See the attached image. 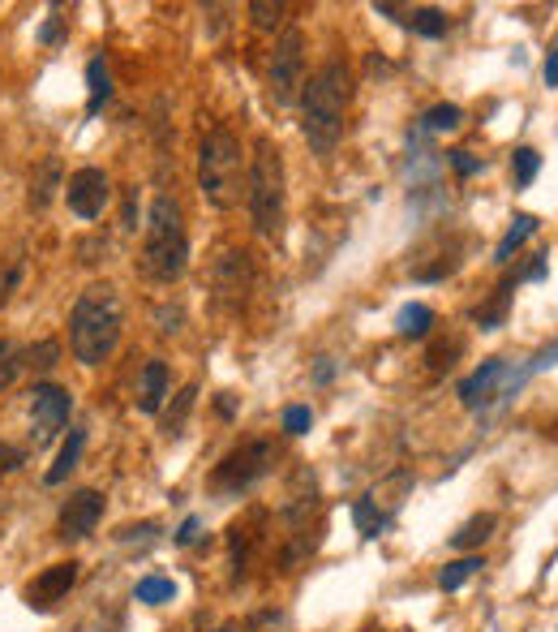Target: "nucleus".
<instances>
[{
  "mask_svg": "<svg viewBox=\"0 0 558 632\" xmlns=\"http://www.w3.org/2000/svg\"><path fill=\"white\" fill-rule=\"evenodd\" d=\"M511 289H516V284H503V289H498V298H494L490 305H486V310H477V314H473L481 332H494V328L503 323V314H507V298H511Z\"/></svg>",
  "mask_w": 558,
  "mask_h": 632,
  "instance_id": "c85d7f7f",
  "label": "nucleus"
},
{
  "mask_svg": "<svg viewBox=\"0 0 558 632\" xmlns=\"http://www.w3.org/2000/svg\"><path fill=\"white\" fill-rule=\"evenodd\" d=\"M284 156L271 138L254 142V156H250V172H245V202H250V220H254V233L258 237H280L284 229Z\"/></svg>",
  "mask_w": 558,
  "mask_h": 632,
  "instance_id": "39448f33",
  "label": "nucleus"
},
{
  "mask_svg": "<svg viewBox=\"0 0 558 632\" xmlns=\"http://www.w3.org/2000/svg\"><path fill=\"white\" fill-rule=\"evenodd\" d=\"M546 82H550V87H558V52H550V57H546Z\"/></svg>",
  "mask_w": 558,
  "mask_h": 632,
  "instance_id": "4c0bfd02",
  "label": "nucleus"
},
{
  "mask_svg": "<svg viewBox=\"0 0 558 632\" xmlns=\"http://www.w3.org/2000/svg\"><path fill=\"white\" fill-rule=\"evenodd\" d=\"M408 31L426 34V39H438V34H447V13L443 9H413L408 18H399Z\"/></svg>",
  "mask_w": 558,
  "mask_h": 632,
  "instance_id": "5701e85b",
  "label": "nucleus"
},
{
  "mask_svg": "<svg viewBox=\"0 0 558 632\" xmlns=\"http://www.w3.org/2000/svg\"><path fill=\"white\" fill-rule=\"evenodd\" d=\"M481 568H486V564H481L477 555H468V560H456V564H447L443 572H438V585H443V590L452 594V590H460L468 576H477Z\"/></svg>",
  "mask_w": 558,
  "mask_h": 632,
  "instance_id": "bb28decb",
  "label": "nucleus"
},
{
  "mask_svg": "<svg viewBox=\"0 0 558 632\" xmlns=\"http://www.w3.org/2000/svg\"><path fill=\"white\" fill-rule=\"evenodd\" d=\"M220 632H241V629H220Z\"/></svg>",
  "mask_w": 558,
  "mask_h": 632,
  "instance_id": "ea45409f",
  "label": "nucleus"
},
{
  "mask_svg": "<svg viewBox=\"0 0 558 632\" xmlns=\"http://www.w3.org/2000/svg\"><path fill=\"white\" fill-rule=\"evenodd\" d=\"M146 237H142V254H138V271L151 284H172L185 275L190 267V237H185V220H181V202L160 194L146 211Z\"/></svg>",
  "mask_w": 558,
  "mask_h": 632,
  "instance_id": "7ed1b4c3",
  "label": "nucleus"
},
{
  "mask_svg": "<svg viewBox=\"0 0 558 632\" xmlns=\"http://www.w3.org/2000/svg\"><path fill=\"white\" fill-rule=\"evenodd\" d=\"M331 374H335V367L323 358V362H318V370H314V379H318V383H331Z\"/></svg>",
  "mask_w": 558,
  "mask_h": 632,
  "instance_id": "58836bf2",
  "label": "nucleus"
},
{
  "mask_svg": "<svg viewBox=\"0 0 558 632\" xmlns=\"http://www.w3.org/2000/svg\"><path fill=\"white\" fill-rule=\"evenodd\" d=\"M532 233H537V220H532V215H516V220H511V229H507V237H503V241H498V250H494V263H507V259H511V254H516Z\"/></svg>",
  "mask_w": 558,
  "mask_h": 632,
  "instance_id": "6ab92c4d",
  "label": "nucleus"
},
{
  "mask_svg": "<svg viewBox=\"0 0 558 632\" xmlns=\"http://www.w3.org/2000/svg\"><path fill=\"white\" fill-rule=\"evenodd\" d=\"M103 516V495L99 491H73L69 503L61 508V521H57V538L61 542H82L91 538Z\"/></svg>",
  "mask_w": 558,
  "mask_h": 632,
  "instance_id": "9b49d317",
  "label": "nucleus"
},
{
  "mask_svg": "<svg viewBox=\"0 0 558 632\" xmlns=\"http://www.w3.org/2000/svg\"><path fill=\"white\" fill-rule=\"evenodd\" d=\"M39 39H43V43H57V39H61V22L52 18V22H48V27L39 31Z\"/></svg>",
  "mask_w": 558,
  "mask_h": 632,
  "instance_id": "e433bc0d",
  "label": "nucleus"
},
{
  "mask_svg": "<svg viewBox=\"0 0 558 632\" xmlns=\"http://www.w3.org/2000/svg\"><path fill=\"white\" fill-rule=\"evenodd\" d=\"M490 533H494V516H490V512H481V516L464 521L460 530L452 533V546H456V551H473V546H481Z\"/></svg>",
  "mask_w": 558,
  "mask_h": 632,
  "instance_id": "aec40b11",
  "label": "nucleus"
},
{
  "mask_svg": "<svg viewBox=\"0 0 558 632\" xmlns=\"http://www.w3.org/2000/svg\"><path fill=\"white\" fill-rule=\"evenodd\" d=\"M87 91H91L87 112L95 117L99 108L108 103V96H112V73H108V61H103V57H91V66H87Z\"/></svg>",
  "mask_w": 558,
  "mask_h": 632,
  "instance_id": "dca6fc26",
  "label": "nucleus"
},
{
  "mask_svg": "<svg viewBox=\"0 0 558 632\" xmlns=\"http://www.w3.org/2000/svg\"><path fill=\"white\" fill-rule=\"evenodd\" d=\"M194 397H197V388L190 383V388H181V397H176V413H168V434H176L181 431V422H185V413L194 409Z\"/></svg>",
  "mask_w": 558,
  "mask_h": 632,
  "instance_id": "2f4dec72",
  "label": "nucleus"
},
{
  "mask_svg": "<svg viewBox=\"0 0 558 632\" xmlns=\"http://www.w3.org/2000/svg\"><path fill=\"white\" fill-rule=\"evenodd\" d=\"M57 362H61V344H57V340H39V344L27 349V370H39V374H43V370H52Z\"/></svg>",
  "mask_w": 558,
  "mask_h": 632,
  "instance_id": "c756f323",
  "label": "nucleus"
},
{
  "mask_svg": "<svg viewBox=\"0 0 558 632\" xmlns=\"http://www.w3.org/2000/svg\"><path fill=\"white\" fill-rule=\"evenodd\" d=\"M78 560H65V564H52L43 568L39 576H34L31 585H27V602H31L34 611H52L57 602L65 599L69 590H73V581H78Z\"/></svg>",
  "mask_w": 558,
  "mask_h": 632,
  "instance_id": "ddd939ff",
  "label": "nucleus"
},
{
  "mask_svg": "<svg viewBox=\"0 0 558 632\" xmlns=\"http://www.w3.org/2000/svg\"><path fill=\"white\" fill-rule=\"evenodd\" d=\"M22 280H27V254H13V259L0 263V310L13 301V293L22 289Z\"/></svg>",
  "mask_w": 558,
  "mask_h": 632,
  "instance_id": "4be33fe9",
  "label": "nucleus"
},
{
  "mask_svg": "<svg viewBox=\"0 0 558 632\" xmlns=\"http://www.w3.org/2000/svg\"><path fill=\"white\" fill-rule=\"evenodd\" d=\"M395 328H399V335H408V340H422L434 328V310L429 305H404L399 319H395Z\"/></svg>",
  "mask_w": 558,
  "mask_h": 632,
  "instance_id": "412c9836",
  "label": "nucleus"
},
{
  "mask_svg": "<svg viewBox=\"0 0 558 632\" xmlns=\"http://www.w3.org/2000/svg\"><path fill=\"white\" fill-rule=\"evenodd\" d=\"M275 465V443H266V439H254V443H241L236 452H229L215 473H211V486L215 491H224V495H241V491H250L254 482H263L266 473Z\"/></svg>",
  "mask_w": 558,
  "mask_h": 632,
  "instance_id": "423d86ee",
  "label": "nucleus"
},
{
  "mask_svg": "<svg viewBox=\"0 0 558 632\" xmlns=\"http://www.w3.org/2000/svg\"><path fill=\"white\" fill-rule=\"evenodd\" d=\"M310 422H314V413H310L305 404L284 409V431H288V434H305V431H310Z\"/></svg>",
  "mask_w": 558,
  "mask_h": 632,
  "instance_id": "473e14b6",
  "label": "nucleus"
},
{
  "mask_svg": "<svg viewBox=\"0 0 558 632\" xmlns=\"http://www.w3.org/2000/svg\"><path fill=\"white\" fill-rule=\"evenodd\" d=\"M82 443H87V431H69L65 448L57 452V465L48 469V486H61L69 473L78 469V457H82Z\"/></svg>",
  "mask_w": 558,
  "mask_h": 632,
  "instance_id": "f3484780",
  "label": "nucleus"
},
{
  "mask_svg": "<svg viewBox=\"0 0 558 632\" xmlns=\"http://www.w3.org/2000/svg\"><path fill=\"white\" fill-rule=\"evenodd\" d=\"M27 370V349L13 340H0V392L13 388V379Z\"/></svg>",
  "mask_w": 558,
  "mask_h": 632,
  "instance_id": "b1692460",
  "label": "nucleus"
},
{
  "mask_svg": "<svg viewBox=\"0 0 558 632\" xmlns=\"http://www.w3.org/2000/svg\"><path fill=\"white\" fill-rule=\"evenodd\" d=\"M133 599L146 602V606H160V602L176 599V585H172L168 576H142V581H138V590H133Z\"/></svg>",
  "mask_w": 558,
  "mask_h": 632,
  "instance_id": "393cba45",
  "label": "nucleus"
},
{
  "mask_svg": "<svg viewBox=\"0 0 558 632\" xmlns=\"http://www.w3.org/2000/svg\"><path fill=\"white\" fill-rule=\"evenodd\" d=\"M69 413H73V397L57 383H34L31 392V427L34 443H52L57 434L69 427Z\"/></svg>",
  "mask_w": 558,
  "mask_h": 632,
  "instance_id": "6e6552de",
  "label": "nucleus"
},
{
  "mask_svg": "<svg viewBox=\"0 0 558 632\" xmlns=\"http://www.w3.org/2000/svg\"><path fill=\"white\" fill-rule=\"evenodd\" d=\"M245 151H241V138L229 130H211L202 138V151H197V185H202V199L220 211H232L241 194H245Z\"/></svg>",
  "mask_w": 558,
  "mask_h": 632,
  "instance_id": "20e7f679",
  "label": "nucleus"
},
{
  "mask_svg": "<svg viewBox=\"0 0 558 632\" xmlns=\"http://www.w3.org/2000/svg\"><path fill=\"white\" fill-rule=\"evenodd\" d=\"M168 397V367L164 362H146L142 367V388H138V409L142 413H160Z\"/></svg>",
  "mask_w": 558,
  "mask_h": 632,
  "instance_id": "4468645a",
  "label": "nucleus"
},
{
  "mask_svg": "<svg viewBox=\"0 0 558 632\" xmlns=\"http://www.w3.org/2000/svg\"><path fill=\"white\" fill-rule=\"evenodd\" d=\"M537 172H541V156H537L532 147H520V151L511 156V177H516V185H532Z\"/></svg>",
  "mask_w": 558,
  "mask_h": 632,
  "instance_id": "cd10ccee",
  "label": "nucleus"
},
{
  "mask_svg": "<svg viewBox=\"0 0 558 632\" xmlns=\"http://www.w3.org/2000/svg\"><path fill=\"white\" fill-rule=\"evenodd\" d=\"M511 388H520V374L511 379L503 358H490L481 370H473L460 383V400L464 409H490L498 397H511Z\"/></svg>",
  "mask_w": 558,
  "mask_h": 632,
  "instance_id": "9d476101",
  "label": "nucleus"
},
{
  "mask_svg": "<svg viewBox=\"0 0 558 632\" xmlns=\"http://www.w3.org/2000/svg\"><path fill=\"white\" fill-rule=\"evenodd\" d=\"M57 190H65V185H61V160H57V156H48V160L39 164V172L31 177V207L34 211H43Z\"/></svg>",
  "mask_w": 558,
  "mask_h": 632,
  "instance_id": "2eb2a0df",
  "label": "nucleus"
},
{
  "mask_svg": "<svg viewBox=\"0 0 558 632\" xmlns=\"http://www.w3.org/2000/svg\"><path fill=\"white\" fill-rule=\"evenodd\" d=\"M27 465V452L13 448V443H0V473H13V469Z\"/></svg>",
  "mask_w": 558,
  "mask_h": 632,
  "instance_id": "72a5a7b5",
  "label": "nucleus"
},
{
  "mask_svg": "<svg viewBox=\"0 0 558 632\" xmlns=\"http://www.w3.org/2000/svg\"><path fill=\"white\" fill-rule=\"evenodd\" d=\"M65 202L78 220H99L112 202V185H108V172L103 168H78L65 181Z\"/></svg>",
  "mask_w": 558,
  "mask_h": 632,
  "instance_id": "1a4fd4ad",
  "label": "nucleus"
},
{
  "mask_svg": "<svg viewBox=\"0 0 558 632\" xmlns=\"http://www.w3.org/2000/svg\"><path fill=\"white\" fill-rule=\"evenodd\" d=\"M197 538H202V521H197V516H190V521L176 530V542H181V546H194Z\"/></svg>",
  "mask_w": 558,
  "mask_h": 632,
  "instance_id": "f704fd0d",
  "label": "nucleus"
},
{
  "mask_svg": "<svg viewBox=\"0 0 558 632\" xmlns=\"http://www.w3.org/2000/svg\"><path fill=\"white\" fill-rule=\"evenodd\" d=\"M284 13H288L284 4H266V0H254V4H250V18H254L258 31H275V27L284 22Z\"/></svg>",
  "mask_w": 558,
  "mask_h": 632,
  "instance_id": "7c9ffc66",
  "label": "nucleus"
},
{
  "mask_svg": "<svg viewBox=\"0 0 558 632\" xmlns=\"http://www.w3.org/2000/svg\"><path fill=\"white\" fill-rule=\"evenodd\" d=\"M348 100H353V73L344 61H327L301 87V112H305L301 130H305V142L314 147V156H331L335 142L344 138Z\"/></svg>",
  "mask_w": 558,
  "mask_h": 632,
  "instance_id": "f03ea898",
  "label": "nucleus"
},
{
  "mask_svg": "<svg viewBox=\"0 0 558 632\" xmlns=\"http://www.w3.org/2000/svg\"><path fill=\"white\" fill-rule=\"evenodd\" d=\"M460 121H464V112L456 108V103H434L426 117H422V126H426L429 133H452V130H460Z\"/></svg>",
  "mask_w": 558,
  "mask_h": 632,
  "instance_id": "a878e982",
  "label": "nucleus"
},
{
  "mask_svg": "<svg viewBox=\"0 0 558 632\" xmlns=\"http://www.w3.org/2000/svg\"><path fill=\"white\" fill-rule=\"evenodd\" d=\"M121 328H125V305L112 284H91L82 298L73 301L69 314V349L82 367H103L116 344H121Z\"/></svg>",
  "mask_w": 558,
  "mask_h": 632,
  "instance_id": "f257e3e1",
  "label": "nucleus"
},
{
  "mask_svg": "<svg viewBox=\"0 0 558 632\" xmlns=\"http://www.w3.org/2000/svg\"><path fill=\"white\" fill-rule=\"evenodd\" d=\"M266 82H271V100L280 103V108H288L301 96V87H305V34L296 31V27H288V31L280 34V43L271 52Z\"/></svg>",
  "mask_w": 558,
  "mask_h": 632,
  "instance_id": "0eeeda50",
  "label": "nucleus"
},
{
  "mask_svg": "<svg viewBox=\"0 0 558 632\" xmlns=\"http://www.w3.org/2000/svg\"><path fill=\"white\" fill-rule=\"evenodd\" d=\"M353 521H357V530H362L365 538H378V533L387 530L392 512L374 500V495H365V500H357V508H353Z\"/></svg>",
  "mask_w": 558,
  "mask_h": 632,
  "instance_id": "a211bd4d",
  "label": "nucleus"
},
{
  "mask_svg": "<svg viewBox=\"0 0 558 632\" xmlns=\"http://www.w3.org/2000/svg\"><path fill=\"white\" fill-rule=\"evenodd\" d=\"M452 164H456V172H460V177H473V172L481 168V160H473L468 151H452Z\"/></svg>",
  "mask_w": 558,
  "mask_h": 632,
  "instance_id": "c9c22d12",
  "label": "nucleus"
},
{
  "mask_svg": "<svg viewBox=\"0 0 558 632\" xmlns=\"http://www.w3.org/2000/svg\"><path fill=\"white\" fill-rule=\"evenodd\" d=\"M215 293L224 305H241L245 293H250V284H254V263H250V254L245 250H224L220 259H215Z\"/></svg>",
  "mask_w": 558,
  "mask_h": 632,
  "instance_id": "f8f14e48",
  "label": "nucleus"
}]
</instances>
